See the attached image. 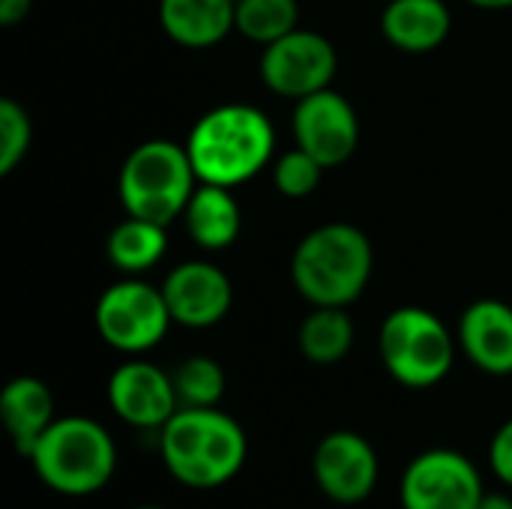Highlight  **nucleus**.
<instances>
[{
    "label": "nucleus",
    "mask_w": 512,
    "mask_h": 509,
    "mask_svg": "<svg viewBox=\"0 0 512 509\" xmlns=\"http://www.w3.org/2000/svg\"><path fill=\"white\" fill-rule=\"evenodd\" d=\"M246 432L219 408H180L159 429V456L168 474L189 489L231 483L246 465Z\"/></svg>",
    "instance_id": "1"
},
{
    "label": "nucleus",
    "mask_w": 512,
    "mask_h": 509,
    "mask_svg": "<svg viewBox=\"0 0 512 509\" xmlns=\"http://www.w3.org/2000/svg\"><path fill=\"white\" fill-rule=\"evenodd\" d=\"M276 132L270 117L255 105H219L189 132L186 150L201 183L240 186L252 180L273 156Z\"/></svg>",
    "instance_id": "2"
},
{
    "label": "nucleus",
    "mask_w": 512,
    "mask_h": 509,
    "mask_svg": "<svg viewBox=\"0 0 512 509\" xmlns=\"http://www.w3.org/2000/svg\"><path fill=\"white\" fill-rule=\"evenodd\" d=\"M372 276V243L348 222H330L309 231L291 258V279L312 306L354 303Z\"/></svg>",
    "instance_id": "3"
},
{
    "label": "nucleus",
    "mask_w": 512,
    "mask_h": 509,
    "mask_svg": "<svg viewBox=\"0 0 512 509\" xmlns=\"http://www.w3.org/2000/svg\"><path fill=\"white\" fill-rule=\"evenodd\" d=\"M30 465L48 489L84 498L105 489L114 477L117 447L108 429L96 420L60 417L33 447Z\"/></svg>",
    "instance_id": "4"
},
{
    "label": "nucleus",
    "mask_w": 512,
    "mask_h": 509,
    "mask_svg": "<svg viewBox=\"0 0 512 509\" xmlns=\"http://www.w3.org/2000/svg\"><path fill=\"white\" fill-rule=\"evenodd\" d=\"M195 180L198 174L192 168L189 150L174 141L153 138L126 156L117 192L129 216L168 228L177 216H183L195 192Z\"/></svg>",
    "instance_id": "5"
},
{
    "label": "nucleus",
    "mask_w": 512,
    "mask_h": 509,
    "mask_svg": "<svg viewBox=\"0 0 512 509\" xmlns=\"http://www.w3.org/2000/svg\"><path fill=\"white\" fill-rule=\"evenodd\" d=\"M387 372L411 390L441 384L456 360V342L447 324L420 306H402L387 315L378 336Z\"/></svg>",
    "instance_id": "6"
},
{
    "label": "nucleus",
    "mask_w": 512,
    "mask_h": 509,
    "mask_svg": "<svg viewBox=\"0 0 512 509\" xmlns=\"http://www.w3.org/2000/svg\"><path fill=\"white\" fill-rule=\"evenodd\" d=\"M174 324L162 288L141 279H123L96 300V330L114 351L144 354L156 348Z\"/></svg>",
    "instance_id": "7"
},
{
    "label": "nucleus",
    "mask_w": 512,
    "mask_h": 509,
    "mask_svg": "<svg viewBox=\"0 0 512 509\" xmlns=\"http://www.w3.org/2000/svg\"><path fill=\"white\" fill-rule=\"evenodd\" d=\"M483 480L474 462L456 450H426L402 474L399 498L405 509H477Z\"/></svg>",
    "instance_id": "8"
},
{
    "label": "nucleus",
    "mask_w": 512,
    "mask_h": 509,
    "mask_svg": "<svg viewBox=\"0 0 512 509\" xmlns=\"http://www.w3.org/2000/svg\"><path fill=\"white\" fill-rule=\"evenodd\" d=\"M339 57L327 36L315 30H291L282 39L264 45L261 54V81L285 96V99H303L318 90H327L336 75Z\"/></svg>",
    "instance_id": "9"
},
{
    "label": "nucleus",
    "mask_w": 512,
    "mask_h": 509,
    "mask_svg": "<svg viewBox=\"0 0 512 509\" xmlns=\"http://www.w3.org/2000/svg\"><path fill=\"white\" fill-rule=\"evenodd\" d=\"M297 147L312 153L324 168H336L354 156L360 144V120L354 105L336 90H318L297 99L294 108Z\"/></svg>",
    "instance_id": "10"
},
{
    "label": "nucleus",
    "mask_w": 512,
    "mask_h": 509,
    "mask_svg": "<svg viewBox=\"0 0 512 509\" xmlns=\"http://www.w3.org/2000/svg\"><path fill=\"white\" fill-rule=\"evenodd\" d=\"M108 405L123 423L144 432H159L180 411L171 375L144 360H129L111 372Z\"/></svg>",
    "instance_id": "11"
},
{
    "label": "nucleus",
    "mask_w": 512,
    "mask_h": 509,
    "mask_svg": "<svg viewBox=\"0 0 512 509\" xmlns=\"http://www.w3.org/2000/svg\"><path fill=\"white\" fill-rule=\"evenodd\" d=\"M312 474L318 489L336 504H360L375 492L378 456L372 444L357 432H330L312 456Z\"/></svg>",
    "instance_id": "12"
},
{
    "label": "nucleus",
    "mask_w": 512,
    "mask_h": 509,
    "mask_svg": "<svg viewBox=\"0 0 512 509\" xmlns=\"http://www.w3.org/2000/svg\"><path fill=\"white\" fill-rule=\"evenodd\" d=\"M162 294L174 324L204 330L219 324L231 309V282L210 261H186L177 264L165 282Z\"/></svg>",
    "instance_id": "13"
},
{
    "label": "nucleus",
    "mask_w": 512,
    "mask_h": 509,
    "mask_svg": "<svg viewBox=\"0 0 512 509\" xmlns=\"http://www.w3.org/2000/svg\"><path fill=\"white\" fill-rule=\"evenodd\" d=\"M459 345L477 369L512 375V306L501 300L471 303L459 321Z\"/></svg>",
    "instance_id": "14"
},
{
    "label": "nucleus",
    "mask_w": 512,
    "mask_h": 509,
    "mask_svg": "<svg viewBox=\"0 0 512 509\" xmlns=\"http://www.w3.org/2000/svg\"><path fill=\"white\" fill-rule=\"evenodd\" d=\"M0 420L15 444V453L30 459L39 438L48 432L54 417V396L39 378L21 375L9 381L0 393Z\"/></svg>",
    "instance_id": "15"
},
{
    "label": "nucleus",
    "mask_w": 512,
    "mask_h": 509,
    "mask_svg": "<svg viewBox=\"0 0 512 509\" xmlns=\"http://www.w3.org/2000/svg\"><path fill=\"white\" fill-rule=\"evenodd\" d=\"M234 0H159L162 30L186 48H210L234 30Z\"/></svg>",
    "instance_id": "16"
},
{
    "label": "nucleus",
    "mask_w": 512,
    "mask_h": 509,
    "mask_svg": "<svg viewBox=\"0 0 512 509\" xmlns=\"http://www.w3.org/2000/svg\"><path fill=\"white\" fill-rule=\"evenodd\" d=\"M381 33L402 51H435L450 33V9L444 0H390L381 15Z\"/></svg>",
    "instance_id": "17"
},
{
    "label": "nucleus",
    "mask_w": 512,
    "mask_h": 509,
    "mask_svg": "<svg viewBox=\"0 0 512 509\" xmlns=\"http://www.w3.org/2000/svg\"><path fill=\"white\" fill-rule=\"evenodd\" d=\"M183 219H186L189 237L201 249H210V252L228 249L237 240L240 225H243V213H240V204L231 195V189L213 186V183H201L192 192V198L183 210Z\"/></svg>",
    "instance_id": "18"
},
{
    "label": "nucleus",
    "mask_w": 512,
    "mask_h": 509,
    "mask_svg": "<svg viewBox=\"0 0 512 509\" xmlns=\"http://www.w3.org/2000/svg\"><path fill=\"white\" fill-rule=\"evenodd\" d=\"M165 225L147 222V219H123L120 225H114V231L108 234V261L120 270V273H144L153 264H159V258L165 255Z\"/></svg>",
    "instance_id": "19"
},
{
    "label": "nucleus",
    "mask_w": 512,
    "mask_h": 509,
    "mask_svg": "<svg viewBox=\"0 0 512 509\" xmlns=\"http://www.w3.org/2000/svg\"><path fill=\"white\" fill-rule=\"evenodd\" d=\"M300 354L309 363L333 366L354 345V324L342 306H315L312 315L300 324Z\"/></svg>",
    "instance_id": "20"
},
{
    "label": "nucleus",
    "mask_w": 512,
    "mask_h": 509,
    "mask_svg": "<svg viewBox=\"0 0 512 509\" xmlns=\"http://www.w3.org/2000/svg\"><path fill=\"white\" fill-rule=\"evenodd\" d=\"M297 18V0H237L234 30H240L252 42L270 45L297 30Z\"/></svg>",
    "instance_id": "21"
},
{
    "label": "nucleus",
    "mask_w": 512,
    "mask_h": 509,
    "mask_svg": "<svg viewBox=\"0 0 512 509\" xmlns=\"http://www.w3.org/2000/svg\"><path fill=\"white\" fill-rule=\"evenodd\" d=\"M180 408H216L225 396V372L210 357H189L171 372Z\"/></svg>",
    "instance_id": "22"
},
{
    "label": "nucleus",
    "mask_w": 512,
    "mask_h": 509,
    "mask_svg": "<svg viewBox=\"0 0 512 509\" xmlns=\"http://www.w3.org/2000/svg\"><path fill=\"white\" fill-rule=\"evenodd\" d=\"M33 141V126L27 111L15 99L0 102V174H12L27 156Z\"/></svg>",
    "instance_id": "23"
},
{
    "label": "nucleus",
    "mask_w": 512,
    "mask_h": 509,
    "mask_svg": "<svg viewBox=\"0 0 512 509\" xmlns=\"http://www.w3.org/2000/svg\"><path fill=\"white\" fill-rule=\"evenodd\" d=\"M324 165L303 147L285 153L273 168V183L285 198H306L318 189Z\"/></svg>",
    "instance_id": "24"
},
{
    "label": "nucleus",
    "mask_w": 512,
    "mask_h": 509,
    "mask_svg": "<svg viewBox=\"0 0 512 509\" xmlns=\"http://www.w3.org/2000/svg\"><path fill=\"white\" fill-rule=\"evenodd\" d=\"M489 465L495 471L498 480H504L512 489V420H507L495 438H492V447H489Z\"/></svg>",
    "instance_id": "25"
},
{
    "label": "nucleus",
    "mask_w": 512,
    "mask_h": 509,
    "mask_svg": "<svg viewBox=\"0 0 512 509\" xmlns=\"http://www.w3.org/2000/svg\"><path fill=\"white\" fill-rule=\"evenodd\" d=\"M33 0H0V24L3 27H12L18 24L21 18H27Z\"/></svg>",
    "instance_id": "26"
},
{
    "label": "nucleus",
    "mask_w": 512,
    "mask_h": 509,
    "mask_svg": "<svg viewBox=\"0 0 512 509\" xmlns=\"http://www.w3.org/2000/svg\"><path fill=\"white\" fill-rule=\"evenodd\" d=\"M477 509H512V498L504 492H486Z\"/></svg>",
    "instance_id": "27"
},
{
    "label": "nucleus",
    "mask_w": 512,
    "mask_h": 509,
    "mask_svg": "<svg viewBox=\"0 0 512 509\" xmlns=\"http://www.w3.org/2000/svg\"><path fill=\"white\" fill-rule=\"evenodd\" d=\"M477 9H510L512 0H468Z\"/></svg>",
    "instance_id": "28"
},
{
    "label": "nucleus",
    "mask_w": 512,
    "mask_h": 509,
    "mask_svg": "<svg viewBox=\"0 0 512 509\" xmlns=\"http://www.w3.org/2000/svg\"><path fill=\"white\" fill-rule=\"evenodd\" d=\"M135 509H162V507H153V504H147V507H135Z\"/></svg>",
    "instance_id": "29"
}]
</instances>
